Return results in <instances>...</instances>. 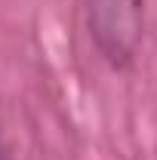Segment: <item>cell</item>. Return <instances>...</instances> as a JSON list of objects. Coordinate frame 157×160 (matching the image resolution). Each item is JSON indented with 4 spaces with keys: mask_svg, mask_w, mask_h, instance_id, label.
Masks as SVG:
<instances>
[{
    "mask_svg": "<svg viewBox=\"0 0 157 160\" xmlns=\"http://www.w3.org/2000/svg\"><path fill=\"white\" fill-rule=\"evenodd\" d=\"M89 28L111 62L129 59L139 37V0H89Z\"/></svg>",
    "mask_w": 157,
    "mask_h": 160,
    "instance_id": "6da1fadb",
    "label": "cell"
},
{
    "mask_svg": "<svg viewBox=\"0 0 157 160\" xmlns=\"http://www.w3.org/2000/svg\"><path fill=\"white\" fill-rule=\"evenodd\" d=\"M0 160H6V154H3V151H0Z\"/></svg>",
    "mask_w": 157,
    "mask_h": 160,
    "instance_id": "7a4b0ae2",
    "label": "cell"
}]
</instances>
